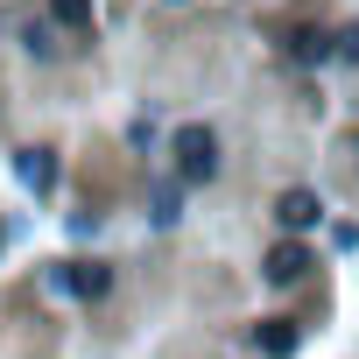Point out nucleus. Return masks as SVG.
I'll return each mask as SVG.
<instances>
[{
	"label": "nucleus",
	"instance_id": "obj_3",
	"mask_svg": "<svg viewBox=\"0 0 359 359\" xmlns=\"http://www.w3.org/2000/svg\"><path fill=\"white\" fill-rule=\"evenodd\" d=\"M303 268H310V254H303V247H275V254H268V282H296Z\"/></svg>",
	"mask_w": 359,
	"mask_h": 359
},
{
	"label": "nucleus",
	"instance_id": "obj_7",
	"mask_svg": "<svg viewBox=\"0 0 359 359\" xmlns=\"http://www.w3.org/2000/svg\"><path fill=\"white\" fill-rule=\"evenodd\" d=\"M64 29H92V0H50Z\"/></svg>",
	"mask_w": 359,
	"mask_h": 359
},
{
	"label": "nucleus",
	"instance_id": "obj_5",
	"mask_svg": "<svg viewBox=\"0 0 359 359\" xmlns=\"http://www.w3.org/2000/svg\"><path fill=\"white\" fill-rule=\"evenodd\" d=\"M22 50H29V57H57V29H50V22H29V29H22Z\"/></svg>",
	"mask_w": 359,
	"mask_h": 359
},
{
	"label": "nucleus",
	"instance_id": "obj_8",
	"mask_svg": "<svg viewBox=\"0 0 359 359\" xmlns=\"http://www.w3.org/2000/svg\"><path fill=\"white\" fill-rule=\"evenodd\" d=\"M261 345H268L275 359H289V352H296V331H289V324H261Z\"/></svg>",
	"mask_w": 359,
	"mask_h": 359
},
{
	"label": "nucleus",
	"instance_id": "obj_11",
	"mask_svg": "<svg viewBox=\"0 0 359 359\" xmlns=\"http://www.w3.org/2000/svg\"><path fill=\"white\" fill-rule=\"evenodd\" d=\"M338 57H359V29H345V36H338Z\"/></svg>",
	"mask_w": 359,
	"mask_h": 359
},
{
	"label": "nucleus",
	"instance_id": "obj_6",
	"mask_svg": "<svg viewBox=\"0 0 359 359\" xmlns=\"http://www.w3.org/2000/svg\"><path fill=\"white\" fill-rule=\"evenodd\" d=\"M106 282H113L106 268H71L64 275V289H78V296H106Z\"/></svg>",
	"mask_w": 359,
	"mask_h": 359
},
{
	"label": "nucleus",
	"instance_id": "obj_2",
	"mask_svg": "<svg viewBox=\"0 0 359 359\" xmlns=\"http://www.w3.org/2000/svg\"><path fill=\"white\" fill-rule=\"evenodd\" d=\"M275 219H282L289 233H310V226L324 219V205H317V191H289V198L275 205Z\"/></svg>",
	"mask_w": 359,
	"mask_h": 359
},
{
	"label": "nucleus",
	"instance_id": "obj_1",
	"mask_svg": "<svg viewBox=\"0 0 359 359\" xmlns=\"http://www.w3.org/2000/svg\"><path fill=\"white\" fill-rule=\"evenodd\" d=\"M176 169H184L191 184H212V176H219V141L205 127H184V134H176Z\"/></svg>",
	"mask_w": 359,
	"mask_h": 359
},
{
	"label": "nucleus",
	"instance_id": "obj_4",
	"mask_svg": "<svg viewBox=\"0 0 359 359\" xmlns=\"http://www.w3.org/2000/svg\"><path fill=\"white\" fill-rule=\"evenodd\" d=\"M22 184H29V191H50V184H57V162H50L43 148H29V155H22Z\"/></svg>",
	"mask_w": 359,
	"mask_h": 359
},
{
	"label": "nucleus",
	"instance_id": "obj_9",
	"mask_svg": "<svg viewBox=\"0 0 359 359\" xmlns=\"http://www.w3.org/2000/svg\"><path fill=\"white\" fill-rule=\"evenodd\" d=\"M296 57H303V64H324L331 43H324V36H296Z\"/></svg>",
	"mask_w": 359,
	"mask_h": 359
},
{
	"label": "nucleus",
	"instance_id": "obj_10",
	"mask_svg": "<svg viewBox=\"0 0 359 359\" xmlns=\"http://www.w3.org/2000/svg\"><path fill=\"white\" fill-rule=\"evenodd\" d=\"M155 226H176V191H155Z\"/></svg>",
	"mask_w": 359,
	"mask_h": 359
}]
</instances>
